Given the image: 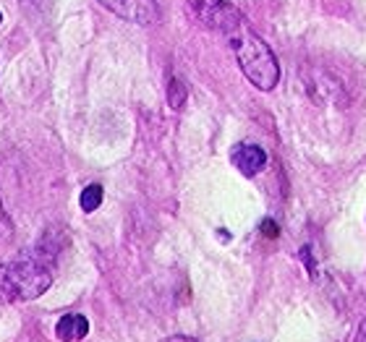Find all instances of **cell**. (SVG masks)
Returning <instances> with one entry per match:
<instances>
[{"instance_id": "obj_12", "label": "cell", "mask_w": 366, "mask_h": 342, "mask_svg": "<svg viewBox=\"0 0 366 342\" xmlns=\"http://www.w3.org/2000/svg\"><path fill=\"white\" fill-rule=\"evenodd\" d=\"M24 6H29V8H34V11H47L50 8V3L53 0H21Z\"/></svg>"}, {"instance_id": "obj_11", "label": "cell", "mask_w": 366, "mask_h": 342, "mask_svg": "<svg viewBox=\"0 0 366 342\" xmlns=\"http://www.w3.org/2000/svg\"><path fill=\"white\" fill-rule=\"evenodd\" d=\"M259 230H262V236L269 238V241H274V238L280 236V230H277V222H274V220H264Z\"/></svg>"}, {"instance_id": "obj_8", "label": "cell", "mask_w": 366, "mask_h": 342, "mask_svg": "<svg viewBox=\"0 0 366 342\" xmlns=\"http://www.w3.org/2000/svg\"><path fill=\"white\" fill-rule=\"evenodd\" d=\"M186 99H189V89H186V84H183L181 79H170L168 105L173 107V110H181V107L186 105Z\"/></svg>"}, {"instance_id": "obj_10", "label": "cell", "mask_w": 366, "mask_h": 342, "mask_svg": "<svg viewBox=\"0 0 366 342\" xmlns=\"http://www.w3.org/2000/svg\"><path fill=\"white\" fill-rule=\"evenodd\" d=\"M11 238H14V222H11V217L3 209V201H0V243H6Z\"/></svg>"}, {"instance_id": "obj_3", "label": "cell", "mask_w": 366, "mask_h": 342, "mask_svg": "<svg viewBox=\"0 0 366 342\" xmlns=\"http://www.w3.org/2000/svg\"><path fill=\"white\" fill-rule=\"evenodd\" d=\"M97 3L102 8H107L110 14L139 24V26H149V24L160 19V8H157L154 0H97Z\"/></svg>"}, {"instance_id": "obj_9", "label": "cell", "mask_w": 366, "mask_h": 342, "mask_svg": "<svg viewBox=\"0 0 366 342\" xmlns=\"http://www.w3.org/2000/svg\"><path fill=\"white\" fill-rule=\"evenodd\" d=\"M189 3H191V8H194L199 16H202V19H207V16L212 14L214 8L222 6V0H189Z\"/></svg>"}, {"instance_id": "obj_13", "label": "cell", "mask_w": 366, "mask_h": 342, "mask_svg": "<svg viewBox=\"0 0 366 342\" xmlns=\"http://www.w3.org/2000/svg\"><path fill=\"white\" fill-rule=\"evenodd\" d=\"M353 342H366V321H361L356 327V335H353Z\"/></svg>"}, {"instance_id": "obj_15", "label": "cell", "mask_w": 366, "mask_h": 342, "mask_svg": "<svg viewBox=\"0 0 366 342\" xmlns=\"http://www.w3.org/2000/svg\"><path fill=\"white\" fill-rule=\"evenodd\" d=\"M0 21H3V14H0Z\"/></svg>"}, {"instance_id": "obj_1", "label": "cell", "mask_w": 366, "mask_h": 342, "mask_svg": "<svg viewBox=\"0 0 366 342\" xmlns=\"http://www.w3.org/2000/svg\"><path fill=\"white\" fill-rule=\"evenodd\" d=\"M233 47V53L238 58V66L244 71V76L252 81L257 89L272 91L274 84L280 81V63L274 58V53L269 50V45L262 37H257L246 21L241 26L225 34Z\"/></svg>"}, {"instance_id": "obj_14", "label": "cell", "mask_w": 366, "mask_h": 342, "mask_svg": "<svg viewBox=\"0 0 366 342\" xmlns=\"http://www.w3.org/2000/svg\"><path fill=\"white\" fill-rule=\"evenodd\" d=\"M162 342H202V340H197V337H186V335H173V337H168V340H162Z\"/></svg>"}, {"instance_id": "obj_2", "label": "cell", "mask_w": 366, "mask_h": 342, "mask_svg": "<svg viewBox=\"0 0 366 342\" xmlns=\"http://www.w3.org/2000/svg\"><path fill=\"white\" fill-rule=\"evenodd\" d=\"M8 266H11L16 290H19V301H34L53 285L50 266L39 256H21Z\"/></svg>"}, {"instance_id": "obj_7", "label": "cell", "mask_w": 366, "mask_h": 342, "mask_svg": "<svg viewBox=\"0 0 366 342\" xmlns=\"http://www.w3.org/2000/svg\"><path fill=\"white\" fill-rule=\"evenodd\" d=\"M79 204H81V209H84L86 214H92L94 209H99V204H102V186H99V183H92V186H86V188L81 191Z\"/></svg>"}, {"instance_id": "obj_6", "label": "cell", "mask_w": 366, "mask_h": 342, "mask_svg": "<svg viewBox=\"0 0 366 342\" xmlns=\"http://www.w3.org/2000/svg\"><path fill=\"white\" fill-rule=\"evenodd\" d=\"M19 301V290H16L14 274H11V266L0 264V306L14 303Z\"/></svg>"}, {"instance_id": "obj_4", "label": "cell", "mask_w": 366, "mask_h": 342, "mask_svg": "<svg viewBox=\"0 0 366 342\" xmlns=\"http://www.w3.org/2000/svg\"><path fill=\"white\" fill-rule=\"evenodd\" d=\"M233 165L241 170V175L246 178H254V175H259L267 165V154L264 149L257 144H238L236 152H233Z\"/></svg>"}, {"instance_id": "obj_5", "label": "cell", "mask_w": 366, "mask_h": 342, "mask_svg": "<svg viewBox=\"0 0 366 342\" xmlns=\"http://www.w3.org/2000/svg\"><path fill=\"white\" fill-rule=\"evenodd\" d=\"M55 335L61 337L63 342L84 340V337L89 335V321H86L81 313H66V316L58 321V327H55Z\"/></svg>"}]
</instances>
